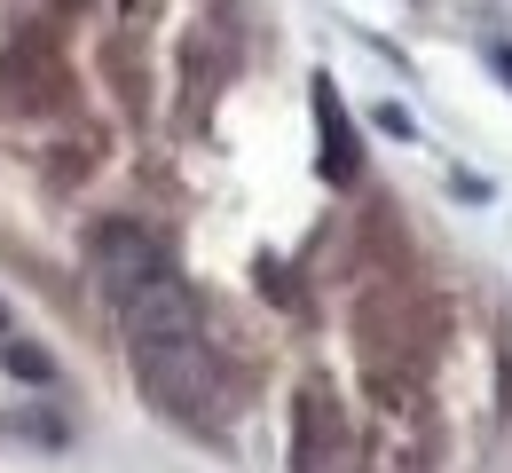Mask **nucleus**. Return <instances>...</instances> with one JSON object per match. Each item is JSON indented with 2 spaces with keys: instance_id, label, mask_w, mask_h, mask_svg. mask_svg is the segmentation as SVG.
Listing matches in <instances>:
<instances>
[{
  "instance_id": "obj_1",
  "label": "nucleus",
  "mask_w": 512,
  "mask_h": 473,
  "mask_svg": "<svg viewBox=\"0 0 512 473\" xmlns=\"http://www.w3.org/2000/svg\"><path fill=\"white\" fill-rule=\"evenodd\" d=\"M87 261H95V284H103V300H111V316L142 300V292H158V284H174V253H166V237L142 221V213H103L95 229H87Z\"/></svg>"
},
{
  "instance_id": "obj_2",
  "label": "nucleus",
  "mask_w": 512,
  "mask_h": 473,
  "mask_svg": "<svg viewBox=\"0 0 512 473\" xmlns=\"http://www.w3.org/2000/svg\"><path fill=\"white\" fill-rule=\"evenodd\" d=\"M0 363H8V379H24V387H56V379H64V371H56V355H48V347H40V339H0Z\"/></svg>"
},
{
  "instance_id": "obj_3",
  "label": "nucleus",
  "mask_w": 512,
  "mask_h": 473,
  "mask_svg": "<svg viewBox=\"0 0 512 473\" xmlns=\"http://www.w3.org/2000/svg\"><path fill=\"white\" fill-rule=\"evenodd\" d=\"M497 71H505V79H512V48H497Z\"/></svg>"
}]
</instances>
